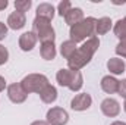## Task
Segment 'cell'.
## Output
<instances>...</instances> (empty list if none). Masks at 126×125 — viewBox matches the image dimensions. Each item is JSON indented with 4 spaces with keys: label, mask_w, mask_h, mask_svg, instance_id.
Segmentation results:
<instances>
[{
    "label": "cell",
    "mask_w": 126,
    "mask_h": 125,
    "mask_svg": "<svg viewBox=\"0 0 126 125\" xmlns=\"http://www.w3.org/2000/svg\"><path fill=\"white\" fill-rule=\"evenodd\" d=\"M98 47H100V40H98L97 35L88 38V40L75 52V55L67 61L69 69H72V71H79V69H82L84 66H87V65L90 63V61L93 59V56L95 55V52L98 50Z\"/></svg>",
    "instance_id": "cell-1"
},
{
    "label": "cell",
    "mask_w": 126,
    "mask_h": 125,
    "mask_svg": "<svg viewBox=\"0 0 126 125\" xmlns=\"http://www.w3.org/2000/svg\"><path fill=\"white\" fill-rule=\"evenodd\" d=\"M95 24H97V19L90 16V18H84L81 22L75 24L70 27L69 30V35H70V40L73 43H81V41H85L87 38H91L95 35Z\"/></svg>",
    "instance_id": "cell-2"
},
{
    "label": "cell",
    "mask_w": 126,
    "mask_h": 125,
    "mask_svg": "<svg viewBox=\"0 0 126 125\" xmlns=\"http://www.w3.org/2000/svg\"><path fill=\"white\" fill-rule=\"evenodd\" d=\"M32 32L37 35V38L41 43H54V38H56L54 28L46 19H41V18L35 16V19L32 22Z\"/></svg>",
    "instance_id": "cell-3"
},
{
    "label": "cell",
    "mask_w": 126,
    "mask_h": 125,
    "mask_svg": "<svg viewBox=\"0 0 126 125\" xmlns=\"http://www.w3.org/2000/svg\"><path fill=\"white\" fill-rule=\"evenodd\" d=\"M22 88L27 93H41L47 85H48V78L43 74H30L27 77H24V80L21 81Z\"/></svg>",
    "instance_id": "cell-4"
},
{
    "label": "cell",
    "mask_w": 126,
    "mask_h": 125,
    "mask_svg": "<svg viewBox=\"0 0 126 125\" xmlns=\"http://www.w3.org/2000/svg\"><path fill=\"white\" fill-rule=\"evenodd\" d=\"M47 122L48 125H66L69 121V113L63 107H51L47 112Z\"/></svg>",
    "instance_id": "cell-5"
},
{
    "label": "cell",
    "mask_w": 126,
    "mask_h": 125,
    "mask_svg": "<svg viewBox=\"0 0 126 125\" xmlns=\"http://www.w3.org/2000/svg\"><path fill=\"white\" fill-rule=\"evenodd\" d=\"M7 97H9V100H10L12 103L19 104V103H24V102L27 100L28 93L22 88L21 83H19V84L15 83V84H10V85L7 87Z\"/></svg>",
    "instance_id": "cell-6"
},
{
    "label": "cell",
    "mask_w": 126,
    "mask_h": 125,
    "mask_svg": "<svg viewBox=\"0 0 126 125\" xmlns=\"http://www.w3.org/2000/svg\"><path fill=\"white\" fill-rule=\"evenodd\" d=\"M93 104V99L88 93H81L76 94L72 102H70V107L76 112H82V110H87L90 109V106Z\"/></svg>",
    "instance_id": "cell-7"
},
{
    "label": "cell",
    "mask_w": 126,
    "mask_h": 125,
    "mask_svg": "<svg viewBox=\"0 0 126 125\" xmlns=\"http://www.w3.org/2000/svg\"><path fill=\"white\" fill-rule=\"evenodd\" d=\"M101 112L106 115V116H109V118H114V116H117L119 115V112H120V104H119V102L117 100H114V99H111V97H109V99H104L103 102H101Z\"/></svg>",
    "instance_id": "cell-8"
},
{
    "label": "cell",
    "mask_w": 126,
    "mask_h": 125,
    "mask_svg": "<svg viewBox=\"0 0 126 125\" xmlns=\"http://www.w3.org/2000/svg\"><path fill=\"white\" fill-rule=\"evenodd\" d=\"M25 24H27V16H25V13H21V12L15 10V12H12V13L7 16V27L12 28V30H15V31L24 28Z\"/></svg>",
    "instance_id": "cell-9"
},
{
    "label": "cell",
    "mask_w": 126,
    "mask_h": 125,
    "mask_svg": "<svg viewBox=\"0 0 126 125\" xmlns=\"http://www.w3.org/2000/svg\"><path fill=\"white\" fill-rule=\"evenodd\" d=\"M37 40H38L37 35L32 31L24 32V34L19 37V47H21V50H24V52H31L32 49L35 47V44H37Z\"/></svg>",
    "instance_id": "cell-10"
},
{
    "label": "cell",
    "mask_w": 126,
    "mask_h": 125,
    "mask_svg": "<svg viewBox=\"0 0 126 125\" xmlns=\"http://www.w3.org/2000/svg\"><path fill=\"white\" fill-rule=\"evenodd\" d=\"M54 6L50 4V3H40L38 7H37V18H41V19H46V21H51L54 18Z\"/></svg>",
    "instance_id": "cell-11"
},
{
    "label": "cell",
    "mask_w": 126,
    "mask_h": 125,
    "mask_svg": "<svg viewBox=\"0 0 126 125\" xmlns=\"http://www.w3.org/2000/svg\"><path fill=\"white\" fill-rule=\"evenodd\" d=\"M101 88H103L104 93L114 94V93H117L119 81H117L114 77H111V75H106V77H103V80H101Z\"/></svg>",
    "instance_id": "cell-12"
},
{
    "label": "cell",
    "mask_w": 126,
    "mask_h": 125,
    "mask_svg": "<svg viewBox=\"0 0 126 125\" xmlns=\"http://www.w3.org/2000/svg\"><path fill=\"white\" fill-rule=\"evenodd\" d=\"M107 69L113 74V75H120L123 74L126 69V63L123 59H119V58H110L109 62H107Z\"/></svg>",
    "instance_id": "cell-13"
},
{
    "label": "cell",
    "mask_w": 126,
    "mask_h": 125,
    "mask_svg": "<svg viewBox=\"0 0 126 125\" xmlns=\"http://www.w3.org/2000/svg\"><path fill=\"white\" fill-rule=\"evenodd\" d=\"M84 19V12H82V9L81 7H72L66 15H64V21H66V24L67 25H75V24H78V22H81Z\"/></svg>",
    "instance_id": "cell-14"
},
{
    "label": "cell",
    "mask_w": 126,
    "mask_h": 125,
    "mask_svg": "<svg viewBox=\"0 0 126 125\" xmlns=\"http://www.w3.org/2000/svg\"><path fill=\"white\" fill-rule=\"evenodd\" d=\"M113 27V22L110 18L107 16H103L100 19H97V24H95V35H104L111 30Z\"/></svg>",
    "instance_id": "cell-15"
},
{
    "label": "cell",
    "mask_w": 126,
    "mask_h": 125,
    "mask_svg": "<svg viewBox=\"0 0 126 125\" xmlns=\"http://www.w3.org/2000/svg\"><path fill=\"white\" fill-rule=\"evenodd\" d=\"M40 53H41V58L46 59V61H53L56 58V46L54 43H41V47H40Z\"/></svg>",
    "instance_id": "cell-16"
},
{
    "label": "cell",
    "mask_w": 126,
    "mask_h": 125,
    "mask_svg": "<svg viewBox=\"0 0 126 125\" xmlns=\"http://www.w3.org/2000/svg\"><path fill=\"white\" fill-rule=\"evenodd\" d=\"M40 97H41V100H43L44 103H47V104L54 103V102L57 100V90H56V87H53V85L48 84V85L40 93Z\"/></svg>",
    "instance_id": "cell-17"
},
{
    "label": "cell",
    "mask_w": 126,
    "mask_h": 125,
    "mask_svg": "<svg viewBox=\"0 0 126 125\" xmlns=\"http://www.w3.org/2000/svg\"><path fill=\"white\" fill-rule=\"evenodd\" d=\"M76 50H78L76 43H73L72 40H66V41H63L62 46H60V53H62V56L66 59V61H69V59L75 55Z\"/></svg>",
    "instance_id": "cell-18"
},
{
    "label": "cell",
    "mask_w": 126,
    "mask_h": 125,
    "mask_svg": "<svg viewBox=\"0 0 126 125\" xmlns=\"http://www.w3.org/2000/svg\"><path fill=\"white\" fill-rule=\"evenodd\" d=\"M70 78H72V69H69V68H62L56 74V80H57L59 85H62V87H69Z\"/></svg>",
    "instance_id": "cell-19"
},
{
    "label": "cell",
    "mask_w": 126,
    "mask_h": 125,
    "mask_svg": "<svg viewBox=\"0 0 126 125\" xmlns=\"http://www.w3.org/2000/svg\"><path fill=\"white\" fill-rule=\"evenodd\" d=\"M84 85V78L82 74L79 71H72V78H70V84H69V90L72 91H79Z\"/></svg>",
    "instance_id": "cell-20"
},
{
    "label": "cell",
    "mask_w": 126,
    "mask_h": 125,
    "mask_svg": "<svg viewBox=\"0 0 126 125\" xmlns=\"http://www.w3.org/2000/svg\"><path fill=\"white\" fill-rule=\"evenodd\" d=\"M113 32H114V35H116L119 40H126V16L122 18V19H119V21L114 24Z\"/></svg>",
    "instance_id": "cell-21"
},
{
    "label": "cell",
    "mask_w": 126,
    "mask_h": 125,
    "mask_svg": "<svg viewBox=\"0 0 126 125\" xmlns=\"http://www.w3.org/2000/svg\"><path fill=\"white\" fill-rule=\"evenodd\" d=\"M31 6H32L31 0H16V1H15V9H16L18 12H21V13L28 12V10L31 9Z\"/></svg>",
    "instance_id": "cell-22"
},
{
    "label": "cell",
    "mask_w": 126,
    "mask_h": 125,
    "mask_svg": "<svg viewBox=\"0 0 126 125\" xmlns=\"http://www.w3.org/2000/svg\"><path fill=\"white\" fill-rule=\"evenodd\" d=\"M70 9H72V3L69 0H63V1L59 3V6H57V12H59L60 16H64Z\"/></svg>",
    "instance_id": "cell-23"
},
{
    "label": "cell",
    "mask_w": 126,
    "mask_h": 125,
    "mask_svg": "<svg viewBox=\"0 0 126 125\" xmlns=\"http://www.w3.org/2000/svg\"><path fill=\"white\" fill-rule=\"evenodd\" d=\"M116 53L122 58H126V40H120L116 46Z\"/></svg>",
    "instance_id": "cell-24"
},
{
    "label": "cell",
    "mask_w": 126,
    "mask_h": 125,
    "mask_svg": "<svg viewBox=\"0 0 126 125\" xmlns=\"http://www.w3.org/2000/svg\"><path fill=\"white\" fill-rule=\"evenodd\" d=\"M7 59H9V52H7V49L4 46L0 44V66L7 62Z\"/></svg>",
    "instance_id": "cell-25"
},
{
    "label": "cell",
    "mask_w": 126,
    "mask_h": 125,
    "mask_svg": "<svg viewBox=\"0 0 126 125\" xmlns=\"http://www.w3.org/2000/svg\"><path fill=\"white\" fill-rule=\"evenodd\" d=\"M117 93H119V96H122L123 99H126V80L119 81V88H117Z\"/></svg>",
    "instance_id": "cell-26"
},
{
    "label": "cell",
    "mask_w": 126,
    "mask_h": 125,
    "mask_svg": "<svg viewBox=\"0 0 126 125\" xmlns=\"http://www.w3.org/2000/svg\"><path fill=\"white\" fill-rule=\"evenodd\" d=\"M7 35V25L4 22H0V40H4Z\"/></svg>",
    "instance_id": "cell-27"
},
{
    "label": "cell",
    "mask_w": 126,
    "mask_h": 125,
    "mask_svg": "<svg viewBox=\"0 0 126 125\" xmlns=\"http://www.w3.org/2000/svg\"><path fill=\"white\" fill-rule=\"evenodd\" d=\"M4 88H6V80H4L3 77H0V93H1Z\"/></svg>",
    "instance_id": "cell-28"
},
{
    "label": "cell",
    "mask_w": 126,
    "mask_h": 125,
    "mask_svg": "<svg viewBox=\"0 0 126 125\" xmlns=\"http://www.w3.org/2000/svg\"><path fill=\"white\" fill-rule=\"evenodd\" d=\"M7 0H0V10H3V9H6L7 7Z\"/></svg>",
    "instance_id": "cell-29"
},
{
    "label": "cell",
    "mask_w": 126,
    "mask_h": 125,
    "mask_svg": "<svg viewBox=\"0 0 126 125\" xmlns=\"http://www.w3.org/2000/svg\"><path fill=\"white\" fill-rule=\"evenodd\" d=\"M31 125H48L47 121H34Z\"/></svg>",
    "instance_id": "cell-30"
},
{
    "label": "cell",
    "mask_w": 126,
    "mask_h": 125,
    "mask_svg": "<svg viewBox=\"0 0 126 125\" xmlns=\"http://www.w3.org/2000/svg\"><path fill=\"white\" fill-rule=\"evenodd\" d=\"M110 125H126L125 122H122V121H114V122H111Z\"/></svg>",
    "instance_id": "cell-31"
},
{
    "label": "cell",
    "mask_w": 126,
    "mask_h": 125,
    "mask_svg": "<svg viewBox=\"0 0 126 125\" xmlns=\"http://www.w3.org/2000/svg\"><path fill=\"white\" fill-rule=\"evenodd\" d=\"M123 107H125V112H126V100H125V104H123Z\"/></svg>",
    "instance_id": "cell-32"
}]
</instances>
